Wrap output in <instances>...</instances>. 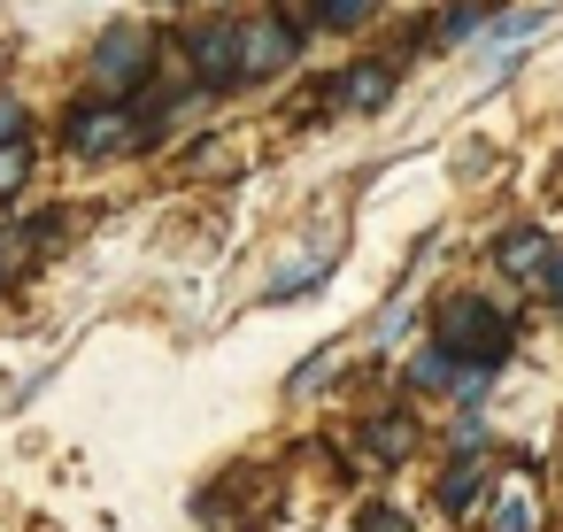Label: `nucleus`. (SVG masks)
Masks as SVG:
<instances>
[{"label": "nucleus", "mask_w": 563, "mask_h": 532, "mask_svg": "<svg viewBox=\"0 0 563 532\" xmlns=\"http://www.w3.org/2000/svg\"><path fill=\"white\" fill-rule=\"evenodd\" d=\"M294 55H301V32L278 9L240 24V78H278V70H294Z\"/></svg>", "instance_id": "obj_4"}, {"label": "nucleus", "mask_w": 563, "mask_h": 532, "mask_svg": "<svg viewBox=\"0 0 563 532\" xmlns=\"http://www.w3.org/2000/svg\"><path fill=\"white\" fill-rule=\"evenodd\" d=\"M186 63H194V78H201L209 93L240 86V24H232V16L194 24V32H186Z\"/></svg>", "instance_id": "obj_5"}, {"label": "nucleus", "mask_w": 563, "mask_h": 532, "mask_svg": "<svg viewBox=\"0 0 563 532\" xmlns=\"http://www.w3.org/2000/svg\"><path fill=\"white\" fill-rule=\"evenodd\" d=\"M371 9H378V0H324V24L317 32H355V24H371Z\"/></svg>", "instance_id": "obj_15"}, {"label": "nucleus", "mask_w": 563, "mask_h": 532, "mask_svg": "<svg viewBox=\"0 0 563 532\" xmlns=\"http://www.w3.org/2000/svg\"><path fill=\"white\" fill-rule=\"evenodd\" d=\"M532 293L563 309V247H548V263H540V278H532Z\"/></svg>", "instance_id": "obj_18"}, {"label": "nucleus", "mask_w": 563, "mask_h": 532, "mask_svg": "<svg viewBox=\"0 0 563 532\" xmlns=\"http://www.w3.org/2000/svg\"><path fill=\"white\" fill-rule=\"evenodd\" d=\"M548 247H555L548 232H509V240H501L494 255H501V270H509V278H540V263H548Z\"/></svg>", "instance_id": "obj_12"}, {"label": "nucleus", "mask_w": 563, "mask_h": 532, "mask_svg": "<svg viewBox=\"0 0 563 532\" xmlns=\"http://www.w3.org/2000/svg\"><path fill=\"white\" fill-rule=\"evenodd\" d=\"M355 532H409V524H401V509H363Z\"/></svg>", "instance_id": "obj_19"}, {"label": "nucleus", "mask_w": 563, "mask_h": 532, "mask_svg": "<svg viewBox=\"0 0 563 532\" xmlns=\"http://www.w3.org/2000/svg\"><path fill=\"white\" fill-rule=\"evenodd\" d=\"M16 132H24V109H16V101H0V140H16Z\"/></svg>", "instance_id": "obj_20"}, {"label": "nucleus", "mask_w": 563, "mask_h": 532, "mask_svg": "<svg viewBox=\"0 0 563 532\" xmlns=\"http://www.w3.org/2000/svg\"><path fill=\"white\" fill-rule=\"evenodd\" d=\"M147 117H132V101H78L70 117H63V147L70 155H132V147H147Z\"/></svg>", "instance_id": "obj_3"}, {"label": "nucleus", "mask_w": 563, "mask_h": 532, "mask_svg": "<svg viewBox=\"0 0 563 532\" xmlns=\"http://www.w3.org/2000/svg\"><path fill=\"white\" fill-rule=\"evenodd\" d=\"M494 16H501V0H455V9L432 24V47H463V40H478Z\"/></svg>", "instance_id": "obj_8"}, {"label": "nucleus", "mask_w": 563, "mask_h": 532, "mask_svg": "<svg viewBox=\"0 0 563 532\" xmlns=\"http://www.w3.org/2000/svg\"><path fill=\"white\" fill-rule=\"evenodd\" d=\"M271 9H278V16H286V24H294L301 40H309V32L324 24V0H271Z\"/></svg>", "instance_id": "obj_17"}, {"label": "nucleus", "mask_w": 563, "mask_h": 532, "mask_svg": "<svg viewBox=\"0 0 563 532\" xmlns=\"http://www.w3.org/2000/svg\"><path fill=\"white\" fill-rule=\"evenodd\" d=\"M478 486H486V455H455L448 463V478H440V509L455 517V509H471L478 501Z\"/></svg>", "instance_id": "obj_11"}, {"label": "nucleus", "mask_w": 563, "mask_h": 532, "mask_svg": "<svg viewBox=\"0 0 563 532\" xmlns=\"http://www.w3.org/2000/svg\"><path fill=\"white\" fill-rule=\"evenodd\" d=\"M24 178H32V147L24 140H0V201H9Z\"/></svg>", "instance_id": "obj_14"}, {"label": "nucleus", "mask_w": 563, "mask_h": 532, "mask_svg": "<svg viewBox=\"0 0 563 532\" xmlns=\"http://www.w3.org/2000/svg\"><path fill=\"white\" fill-rule=\"evenodd\" d=\"M394 101V70L386 63H347L332 86H324V109L332 117H371V109H386Z\"/></svg>", "instance_id": "obj_6"}, {"label": "nucleus", "mask_w": 563, "mask_h": 532, "mask_svg": "<svg viewBox=\"0 0 563 532\" xmlns=\"http://www.w3.org/2000/svg\"><path fill=\"white\" fill-rule=\"evenodd\" d=\"M494 532H532V501L525 494H494Z\"/></svg>", "instance_id": "obj_16"}, {"label": "nucleus", "mask_w": 563, "mask_h": 532, "mask_svg": "<svg viewBox=\"0 0 563 532\" xmlns=\"http://www.w3.org/2000/svg\"><path fill=\"white\" fill-rule=\"evenodd\" d=\"M24 255H32V224H0V286L24 270Z\"/></svg>", "instance_id": "obj_13"}, {"label": "nucleus", "mask_w": 563, "mask_h": 532, "mask_svg": "<svg viewBox=\"0 0 563 532\" xmlns=\"http://www.w3.org/2000/svg\"><path fill=\"white\" fill-rule=\"evenodd\" d=\"M540 24H548V9H517V16H494V24H486V70H501V63H509V40H532Z\"/></svg>", "instance_id": "obj_9"}, {"label": "nucleus", "mask_w": 563, "mask_h": 532, "mask_svg": "<svg viewBox=\"0 0 563 532\" xmlns=\"http://www.w3.org/2000/svg\"><path fill=\"white\" fill-rule=\"evenodd\" d=\"M363 447H371L378 463H401V455L417 447V424H409L401 409H386V417H371V432H363Z\"/></svg>", "instance_id": "obj_10"}, {"label": "nucleus", "mask_w": 563, "mask_h": 532, "mask_svg": "<svg viewBox=\"0 0 563 532\" xmlns=\"http://www.w3.org/2000/svg\"><path fill=\"white\" fill-rule=\"evenodd\" d=\"M86 78H93L101 101H132V93H147V78H155V40H147L140 24H109L101 47L86 55Z\"/></svg>", "instance_id": "obj_2"}, {"label": "nucleus", "mask_w": 563, "mask_h": 532, "mask_svg": "<svg viewBox=\"0 0 563 532\" xmlns=\"http://www.w3.org/2000/svg\"><path fill=\"white\" fill-rule=\"evenodd\" d=\"M432 340H440L448 355L478 363V370H501V355H509V317H501L486 293H455V301L432 309Z\"/></svg>", "instance_id": "obj_1"}, {"label": "nucleus", "mask_w": 563, "mask_h": 532, "mask_svg": "<svg viewBox=\"0 0 563 532\" xmlns=\"http://www.w3.org/2000/svg\"><path fill=\"white\" fill-rule=\"evenodd\" d=\"M324 270H332V240H324V247H301V255H294L278 278H271V293H263V301H301V293L324 278Z\"/></svg>", "instance_id": "obj_7"}]
</instances>
